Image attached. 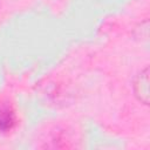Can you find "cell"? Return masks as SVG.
Segmentation results:
<instances>
[{"label":"cell","instance_id":"cell-2","mask_svg":"<svg viewBox=\"0 0 150 150\" xmlns=\"http://www.w3.org/2000/svg\"><path fill=\"white\" fill-rule=\"evenodd\" d=\"M15 123V115L9 107L0 108V131H7L13 128Z\"/></svg>","mask_w":150,"mask_h":150},{"label":"cell","instance_id":"cell-1","mask_svg":"<svg viewBox=\"0 0 150 150\" xmlns=\"http://www.w3.org/2000/svg\"><path fill=\"white\" fill-rule=\"evenodd\" d=\"M134 94L143 104L149 103V67H145L141 73L135 77L134 83Z\"/></svg>","mask_w":150,"mask_h":150}]
</instances>
